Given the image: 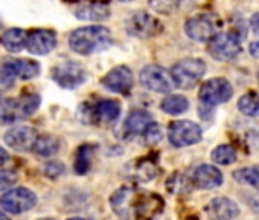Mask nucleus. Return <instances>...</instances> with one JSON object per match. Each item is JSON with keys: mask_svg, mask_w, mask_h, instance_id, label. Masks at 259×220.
I'll return each instance as SVG.
<instances>
[{"mask_svg": "<svg viewBox=\"0 0 259 220\" xmlns=\"http://www.w3.org/2000/svg\"><path fill=\"white\" fill-rule=\"evenodd\" d=\"M110 205L122 220H156L163 212L165 200L142 188L122 187L113 193Z\"/></svg>", "mask_w": 259, "mask_h": 220, "instance_id": "f257e3e1", "label": "nucleus"}, {"mask_svg": "<svg viewBox=\"0 0 259 220\" xmlns=\"http://www.w3.org/2000/svg\"><path fill=\"white\" fill-rule=\"evenodd\" d=\"M113 43L111 31L105 26L95 25L73 31L69 37V46L79 55H92L108 49Z\"/></svg>", "mask_w": 259, "mask_h": 220, "instance_id": "f03ea898", "label": "nucleus"}, {"mask_svg": "<svg viewBox=\"0 0 259 220\" xmlns=\"http://www.w3.org/2000/svg\"><path fill=\"white\" fill-rule=\"evenodd\" d=\"M206 64L200 58H186L179 61L171 69V78L176 86L182 89L194 87L204 75Z\"/></svg>", "mask_w": 259, "mask_h": 220, "instance_id": "7ed1b4c3", "label": "nucleus"}, {"mask_svg": "<svg viewBox=\"0 0 259 220\" xmlns=\"http://www.w3.org/2000/svg\"><path fill=\"white\" fill-rule=\"evenodd\" d=\"M209 54L220 60V61H227L235 58L239 51H241V42L239 37L235 32H220L212 35L209 40Z\"/></svg>", "mask_w": 259, "mask_h": 220, "instance_id": "20e7f679", "label": "nucleus"}, {"mask_svg": "<svg viewBox=\"0 0 259 220\" xmlns=\"http://www.w3.org/2000/svg\"><path fill=\"white\" fill-rule=\"evenodd\" d=\"M232 95H233V89L226 78L207 80L206 83H203V86L200 87V93H198L200 101L203 102V105H207V107L223 104L229 101Z\"/></svg>", "mask_w": 259, "mask_h": 220, "instance_id": "39448f33", "label": "nucleus"}, {"mask_svg": "<svg viewBox=\"0 0 259 220\" xmlns=\"http://www.w3.org/2000/svg\"><path fill=\"white\" fill-rule=\"evenodd\" d=\"M52 80L63 89H75L87 80V72L79 63L63 61L52 69Z\"/></svg>", "mask_w": 259, "mask_h": 220, "instance_id": "423d86ee", "label": "nucleus"}, {"mask_svg": "<svg viewBox=\"0 0 259 220\" xmlns=\"http://www.w3.org/2000/svg\"><path fill=\"white\" fill-rule=\"evenodd\" d=\"M35 203H37V196L31 190L23 187L14 188L0 197V206H2V209L11 214H22L25 211H29Z\"/></svg>", "mask_w": 259, "mask_h": 220, "instance_id": "0eeeda50", "label": "nucleus"}, {"mask_svg": "<svg viewBox=\"0 0 259 220\" xmlns=\"http://www.w3.org/2000/svg\"><path fill=\"white\" fill-rule=\"evenodd\" d=\"M141 83L144 87H147L156 93H169L174 87L171 74L157 64H148L142 69Z\"/></svg>", "mask_w": 259, "mask_h": 220, "instance_id": "6e6552de", "label": "nucleus"}, {"mask_svg": "<svg viewBox=\"0 0 259 220\" xmlns=\"http://www.w3.org/2000/svg\"><path fill=\"white\" fill-rule=\"evenodd\" d=\"M168 138L174 147H188L201 141V129L192 121H174L169 126Z\"/></svg>", "mask_w": 259, "mask_h": 220, "instance_id": "1a4fd4ad", "label": "nucleus"}, {"mask_svg": "<svg viewBox=\"0 0 259 220\" xmlns=\"http://www.w3.org/2000/svg\"><path fill=\"white\" fill-rule=\"evenodd\" d=\"M128 32L139 39H151L162 32V23L148 13H136L128 20Z\"/></svg>", "mask_w": 259, "mask_h": 220, "instance_id": "9d476101", "label": "nucleus"}, {"mask_svg": "<svg viewBox=\"0 0 259 220\" xmlns=\"http://www.w3.org/2000/svg\"><path fill=\"white\" fill-rule=\"evenodd\" d=\"M133 84V72L126 66H116L102 78V86L105 89L120 95H126L132 92Z\"/></svg>", "mask_w": 259, "mask_h": 220, "instance_id": "9b49d317", "label": "nucleus"}, {"mask_svg": "<svg viewBox=\"0 0 259 220\" xmlns=\"http://www.w3.org/2000/svg\"><path fill=\"white\" fill-rule=\"evenodd\" d=\"M57 46V35L49 29H34L26 34L25 48L34 55H46Z\"/></svg>", "mask_w": 259, "mask_h": 220, "instance_id": "f8f14e48", "label": "nucleus"}, {"mask_svg": "<svg viewBox=\"0 0 259 220\" xmlns=\"http://www.w3.org/2000/svg\"><path fill=\"white\" fill-rule=\"evenodd\" d=\"M38 133L34 127L29 126H19L7 132L5 142L17 152H28L32 150Z\"/></svg>", "mask_w": 259, "mask_h": 220, "instance_id": "ddd939ff", "label": "nucleus"}, {"mask_svg": "<svg viewBox=\"0 0 259 220\" xmlns=\"http://www.w3.org/2000/svg\"><path fill=\"white\" fill-rule=\"evenodd\" d=\"M206 212L210 220H233L239 215V208L232 199L215 197L206 205Z\"/></svg>", "mask_w": 259, "mask_h": 220, "instance_id": "4468645a", "label": "nucleus"}, {"mask_svg": "<svg viewBox=\"0 0 259 220\" xmlns=\"http://www.w3.org/2000/svg\"><path fill=\"white\" fill-rule=\"evenodd\" d=\"M185 31L195 42H207L215 35V23L207 16H195L186 22Z\"/></svg>", "mask_w": 259, "mask_h": 220, "instance_id": "2eb2a0df", "label": "nucleus"}, {"mask_svg": "<svg viewBox=\"0 0 259 220\" xmlns=\"http://www.w3.org/2000/svg\"><path fill=\"white\" fill-rule=\"evenodd\" d=\"M191 180L197 188L212 190V188H217L223 184V174L217 167L204 164V165H200L195 168Z\"/></svg>", "mask_w": 259, "mask_h": 220, "instance_id": "dca6fc26", "label": "nucleus"}, {"mask_svg": "<svg viewBox=\"0 0 259 220\" xmlns=\"http://www.w3.org/2000/svg\"><path fill=\"white\" fill-rule=\"evenodd\" d=\"M120 114V104L114 99H102L92 108V118L95 123H113Z\"/></svg>", "mask_w": 259, "mask_h": 220, "instance_id": "f3484780", "label": "nucleus"}, {"mask_svg": "<svg viewBox=\"0 0 259 220\" xmlns=\"http://www.w3.org/2000/svg\"><path fill=\"white\" fill-rule=\"evenodd\" d=\"M4 63L14 78L31 80L40 74V64L34 60H5Z\"/></svg>", "mask_w": 259, "mask_h": 220, "instance_id": "a211bd4d", "label": "nucleus"}, {"mask_svg": "<svg viewBox=\"0 0 259 220\" xmlns=\"http://www.w3.org/2000/svg\"><path fill=\"white\" fill-rule=\"evenodd\" d=\"M75 16L81 20H90V22H101L108 19L110 10L105 4L99 2H90V4H82L79 8L75 10Z\"/></svg>", "mask_w": 259, "mask_h": 220, "instance_id": "6ab92c4d", "label": "nucleus"}, {"mask_svg": "<svg viewBox=\"0 0 259 220\" xmlns=\"http://www.w3.org/2000/svg\"><path fill=\"white\" fill-rule=\"evenodd\" d=\"M23 118L19 99L0 98V124H10Z\"/></svg>", "mask_w": 259, "mask_h": 220, "instance_id": "aec40b11", "label": "nucleus"}, {"mask_svg": "<svg viewBox=\"0 0 259 220\" xmlns=\"http://www.w3.org/2000/svg\"><path fill=\"white\" fill-rule=\"evenodd\" d=\"M151 123V115L145 110H133L125 121V130L132 135L144 133L147 126Z\"/></svg>", "mask_w": 259, "mask_h": 220, "instance_id": "412c9836", "label": "nucleus"}, {"mask_svg": "<svg viewBox=\"0 0 259 220\" xmlns=\"http://www.w3.org/2000/svg\"><path fill=\"white\" fill-rule=\"evenodd\" d=\"M26 43V32L19 28L8 29L2 37H0V45H2L10 52H19L25 48Z\"/></svg>", "mask_w": 259, "mask_h": 220, "instance_id": "4be33fe9", "label": "nucleus"}, {"mask_svg": "<svg viewBox=\"0 0 259 220\" xmlns=\"http://www.w3.org/2000/svg\"><path fill=\"white\" fill-rule=\"evenodd\" d=\"M156 174H157V165L151 159L142 158L133 164L132 176L138 182H148V180L154 179Z\"/></svg>", "mask_w": 259, "mask_h": 220, "instance_id": "5701e85b", "label": "nucleus"}, {"mask_svg": "<svg viewBox=\"0 0 259 220\" xmlns=\"http://www.w3.org/2000/svg\"><path fill=\"white\" fill-rule=\"evenodd\" d=\"M32 150L35 152V155L38 156H54L58 150H60V141L52 136V135H45V136H38L34 142Z\"/></svg>", "mask_w": 259, "mask_h": 220, "instance_id": "b1692460", "label": "nucleus"}, {"mask_svg": "<svg viewBox=\"0 0 259 220\" xmlns=\"http://www.w3.org/2000/svg\"><path fill=\"white\" fill-rule=\"evenodd\" d=\"M239 112L245 117H259V93L247 92L238 101Z\"/></svg>", "mask_w": 259, "mask_h": 220, "instance_id": "393cba45", "label": "nucleus"}, {"mask_svg": "<svg viewBox=\"0 0 259 220\" xmlns=\"http://www.w3.org/2000/svg\"><path fill=\"white\" fill-rule=\"evenodd\" d=\"M162 110L165 114H169V115H180L183 112H186L188 107H189V101L182 96V95H169L166 96L162 104H160Z\"/></svg>", "mask_w": 259, "mask_h": 220, "instance_id": "a878e982", "label": "nucleus"}, {"mask_svg": "<svg viewBox=\"0 0 259 220\" xmlns=\"http://www.w3.org/2000/svg\"><path fill=\"white\" fill-rule=\"evenodd\" d=\"M93 153H95L93 145H81V147L76 150L73 168H75V171H76L78 174H85V173L90 170L92 159H93Z\"/></svg>", "mask_w": 259, "mask_h": 220, "instance_id": "bb28decb", "label": "nucleus"}, {"mask_svg": "<svg viewBox=\"0 0 259 220\" xmlns=\"http://www.w3.org/2000/svg\"><path fill=\"white\" fill-rule=\"evenodd\" d=\"M192 180L188 177V176H185V174H182V173H174L168 180H166V188H168V191L169 193H172V194H188V193H191V190H192Z\"/></svg>", "mask_w": 259, "mask_h": 220, "instance_id": "cd10ccee", "label": "nucleus"}, {"mask_svg": "<svg viewBox=\"0 0 259 220\" xmlns=\"http://www.w3.org/2000/svg\"><path fill=\"white\" fill-rule=\"evenodd\" d=\"M233 179L239 184L250 185V187L259 190V165L244 167L241 170L233 171Z\"/></svg>", "mask_w": 259, "mask_h": 220, "instance_id": "c85d7f7f", "label": "nucleus"}, {"mask_svg": "<svg viewBox=\"0 0 259 220\" xmlns=\"http://www.w3.org/2000/svg\"><path fill=\"white\" fill-rule=\"evenodd\" d=\"M212 161L220 164V165H230L236 161V150L232 145H218L213 152H212Z\"/></svg>", "mask_w": 259, "mask_h": 220, "instance_id": "c756f323", "label": "nucleus"}, {"mask_svg": "<svg viewBox=\"0 0 259 220\" xmlns=\"http://www.w3.org/2000/svg\"><path fill=\"white\" fill-rule=\"evenodd\" d=\"M19 102H20L22 115H23V118H26V117H31L35 112V110L38 108V105H40V96L35 95V93H26L25 96H22L19 99Z\"/></svg>", "mask_w": 259, "mask_h": 220, "instance_id": "7c9ffc66", "label": "nucleus"}, {"mask_svg": "<svg viewBox=\"0 0 259 220\" xmlns=\"http://www.w3.org/2000/svg\"><path fill=\"white\" fill-rule=\"evenodd\" d=\"M144 135H145V142L150 147H154L162 141V129H160V126L157 123L151 121L147 126V129L144 130Z\"/></svg>", "mask_w": 259, "mask_h": 220, "instance_id": "2f4dec72", "label": "nucleus"}, {"mask_svg": "<svg viewBox=\"0 0 259 220\" xmlns=\"http://www.w3.org/2000/svg\"><path fill=\"white\" fill-rule=\"evenodd\" d=\"M150 4L159 13H162V14H171L177 8L179 0H151Z\"/></svg>", "mask_w": 259, "mask_h": 220, "instance_id": "473e14b6", "label": "nucleus"}, {"mask_svg": "<svg viewBox=\"0 0 259 220\" xmlns=\"http://www.w3.org/2000/svg\"><path fill=\"white\" fill-rule=\"evenodd\" d=\"M14 75L8 70L5 63L0 64V90H8L14 83Z\"/></svg>", "mask_w": 259, "mask_h": 220, "instance_id": "72a5a7b5", "label": "nucleus"}, {"mask_svg": "<svg viewBox=\"0 0 259 220\" xmlns=\"http://www.w3.org/2000/svg\"><path fill=\"white\" fill-rule=\"evenodd\" d=\"M16 180H17V176H16L14 171L2 170V171H0V191L7 190L8 187H11Z\"/></svg>", "mask_w": 259, "mask_h": 220, "instance_id": "f704fd0d", "label": "nucleus"}, {"mask_svg": "<svg viewBox=\"0 0 259 220\" xmlns=\"http://www.w3.org/2000/svg\"><path fill=\"white\" fill-rule=\"evenodd\" d=\"M45 170H46V174L49 177H57V176H60L64 171V167L60 162H57V161H51V162L46 164Z\"/></svg>", "mask_w": 259, "mask_h": 220, "instance_id": "c9c22d12", "label": "nucleus"}, {"mask_svg": "<svg viewBox=\"0 0 259 220\" xmlns=\"http://www.w3.org/2000/svg\"><path fill=\"white\" fill-rule=\"evenodd\" d=\"M248 206L251 208V211H254L256 214H259V194H254V196H250L248 200H247Z\"/></svg>", "mask_w": 259, "mask_h": 220, "instance_id": "e433bc0d", "label": "nucleus"}, {"mask_svg": "<svg viewBox=\"0 0 259 220\" xmlns=\"http://www.w3.org/2000/svg\"><path fill=\"white\" fill-rule=\"evenodd\" d=\"M250 54L254 57V58H259V42H253L250 45Z\"/></svg>", "mask_w": 259, "mask_h": 220, "instance_id": "4c0bfd02", "label": "nucleus"}, {"mask_svg": "<svg viewBox=\"0 0 259 220\" xmlns=\"http://www.w3.org/2000/svg\"><path fill=\"white\" fill-rule=\"evenodd\" d=\"M251 28H253V31L259 35V13L254 14V16L251 17Z\"/></svg>", "mask_w": 259, "mask_h": 220, "instance_id": "58836bf2", "label": "nucleus"}, {"mask_svg": "<svg viewBox=\"0 0 259 220\" xmlns=\"http://www.w3.org/2000/svg\"><path fill=\"white\" fill-rule=\"evenodd\" d=\"M8 153H7V150L5 149H2V147H0V167H2L7 161H8Z\"/></svg>", "mask_w": 259, "mask_h": 220, "instance_id": "ea45409f", "label": "nucleus"}, {"mask_svg": "<svg viewBox=\"0 0 259 220\" xmlns=\"http://www.w3.org/2000/svg\"><path fill=\"white\" fill-rule=\"evenodd\" d=\"M67 2H82V0H67ZM85 4H90V2H99V4H104L107 0H84Z\"/></svg>", "mask_w": 259, "mask_h": 220, "instance_id": "a19ab883", "label": "nucleus"}, {"mask_svg": "<svg viewBox=\"0 0 259 220\" xmlns=\"http://www.w3.org/2000/svg\"><path fill=\"white\" fill-rule=\"evenodd\" d=\"M0 220H10V217L5 214V212H2V211H0Z\"/></svg>", "mask_w": 259, "mask_h": 220, "instance_id": "79ce46f5", "label": "nucleus"}, {"mask_svg": "<svg viewBox=\"0 0 259 220\" xmlns=\"http://www.w3.org/2000/svg\"><path fill=\"white\" fill-rule=\"evenodd\" d=\"M69 220H84V218H81V217H72V218H69Z\"/></svg>", "mask_w": 259, "mask_h": 220, "instance_id": "37998d69", "label": "nucleus"}, {"mask_svg": "<svg viewBox=\"0 0 259 220\" xmlns=\"http://www.w3.org/2000/svg\"><path fill=\"white\" fill-rule=\"evenodd\" d=\"M120 2H130V0H120Z\"/></svg>", "mask_w": 259, "mask_h": 220, "instance_id": "c03bdc74", "label": "nucleus"}, {"mask_svg": "<svg viewBox=\"0 0 259 220\" xmlns=\"http://www.w3.org/2000/svg\"><path fill=\"white\" fill-rule=\"evenodd\" d=\"M41 220H51V218H41Z\"/></svg>", "mask_w": 259, "mask_h": 220, "instance_id": "a18cd8bd", "label": "nucleus"}, {"mask_svg": "<svg viewBox=\"0 0 259 220\" xmlns=\"http://www.w3.org/2000/svg\"><path fill=\"white\" fill-rule=\"evenodd\" d=\"M257 78H259V72H257Z\"/></svg>", "mask_w": 259, "mask_h": 220, "instance_id": "49530a36", "label": "nucleus"}]
</instances>
